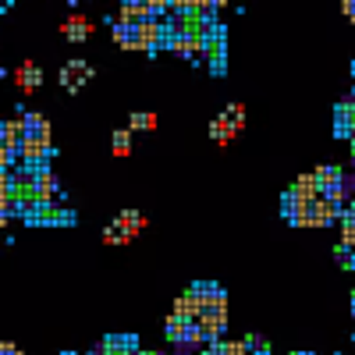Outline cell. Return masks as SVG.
<instances>
[{
	"mask_svg": "<svg viewBox=\"0 0 355 355\" xmlns=\"http://www.w3.org/2000/svg\"><path fill=\"white\" fill-rule=\"evenodd\" d=\"M21 139H33V142H50V121L36 110H25L21 114Z\"/></svg>",
	"mask_w": 355,
	"mask_h": 355,
	"instance_id": "6da1fadb",
	"label": "cell"
},
{
	"mask_svg": "<svg viewBox=\"0 0 355 355\" xmlns=\"http://www.w3.org/2000/svg\"><path fill=\"white\" fill-rule=\"evenodd\" d=\"M89 78H93V64H85V61H68L61 68V82H64L68 93H78Z\"/></svg>",
	"mask_w": 355,
	"mask_h": 355,
	"instance_id": "7a4b0ae2",
	"label": "cell"
},
{
	"mask_svg": "<svg viewBox=\"0 0 355 355\" xmlns=\"http://www.w3.org/2000/svg\"><path fill=\"white\" fill-rule=\"evenodd\" d=\"M15 82H18V89L28 96V93H36V89L43 85V71H40V64L36 61H21L18 64V71H15Z\"/></svg>",
	"mask_w": 355,
	"mask_h": 355,
	"instance_id": "3957f363",
	"label": "cell"
},
{
	"mask_svg": "<svg viewBox=\"0 0 355 355\" xmlns=\"http://www.w3.org/2000/svg\"><path fill=\"white\" fill-rule=\"evenodd\" d=\"M61 36L68 43H85L89 36H93V21H89L85 15H71L64 25H61Z\"/></svg>",
	"mask_w": 355,
	"mask_h": 355,
	"instance_id": "277c9868",
	"label": "cell"
},
{
	"mask_svg": "<svg viewBox=\"0 0 355 355\" xmlns=\"http://www.w3.org/2000/svg\"><path fill=\"white\" fill-rule=\"evenodd\" d=\"M57 178L50 174V167H43V171H36V182H33V196H36V202H43V206H50V199L57 196Z\"/></svg>",
	"mask_w": 355,
	"mask_h": 355,
	"instance_id": "5b68a950",
	"label": "cell"
},
{
	"mask_svg": "<svg viewBox=\"0 0 355 355\" xmlns=\"http://www.w3.org/2000/svg\"><path fill=\"white\" fill-rule=\"evenodd\" d=\"M114 43L121 46V50H142L139 25H128V21H114Z\"/></svg>",
	"mask_w": 355,
	"mask_h": 355,
	"instance_id": "8992f818",
	"label": "cell"
},
{
	"mask_svg": "<svg viewBox=\"0 0 355 355\" xmlns=\"http://www.w3.org/2000/svg\"><path fill=\"white\" fill-rule=\"evenodd\" d=\"M239 132H242V128L234 125V121H231L227 114L214 117V125H210V135H214V142H217V146H227V142H231L234 135H239Z\"/></svg>",
	"mask_w": 355,
	"mask_h": 355,
	"instance_id": "52a82bcc",
	"label": "cell"
},
{
	"mask_svg": "<svg viewBox=\"0 0 355 355\" xmlns=\"http://www.w3.org/2000/svg\"><path fill=\"white\" fill-rule=\"evenodd\" d=\"M199 309L202 306H199V299H196L192 291H185L182 299L174 302V316H182V320H199Z\"/></svg>",
	"mask_w": 355,
	"mask_h": 355,
	"instance_id": "ba28073f",
	"label": "cell"
},
{
	"mask_svg": "<svg viewBox=\"0 0 355 355\" xmlns=\"http://www.w3.org/2000/svg\"><path fill=\"white\" fill-rule=\"evenodd\" d=\"M291 192H295V196H302V199H320V185H316V178H313V174H299V182H295Z\"/></svg>",
	"mask_w": 355,
	"mask_h": 355,
	"instance_id": "9c48e42d",
	"label": "cell"
},
{
	"mask_svg": "<svg viewBox=\"0 0 355 355\" xmlns=\"http://www.w3.org/2000/svg\"><path fill=\"white\" fill-rule=\"evenodd\" d=\"M117 224H121V227L128 231V239H135V234L146 227V217H142V214H135V210H125L121 217H117Z\"/></svg>",
	"mask_w": 355,
	"mask_h": 355,
	"instance_id": "30bf717a",
	"label": "cell"
},
{
	"mask_svg": "<svg viewBox=\"0 0 355 355\" xmlns=\"http://www.w3.org/2000/svg\"><path fill=\"white\" fill-rule=\"evenodd\" d=\"M110 150H114V157H128V153H132V128H121V132H114V142H110Z\"/></svg>",
	"mask_w": 355,
	"mask_h": 355,
	"instance_id": "8fae6325",
	"label": "cell"
},
{
	"mask_svg": "<svg viewBox=\"0 0 355 355\" xmlns=\"http://www.w3.org/2000/svg\"><path fill=\"white\" fill-rule=\"evenodd\" d=\"M128 128H132V132H153V128H157V117H153L150 110H139V114H132Z\"/></svg>",
	"mask_w": 355,
	"mask_h": 355,
	"instance_id": "7c38bea8",
	"label": "cell"
},
{
	"mask_svg": "<svg viewBox=\"0 0 355 355\" xmlns=\"http://www.w3.org/2000/svg\"><path fill=\"white\" fill-rule=\"evenodd\" d=\"M103 242H107V245H125V242H132V239H128V231L114 220V224L103 231Z\"/></svg>",
	"mask_w": 355,
	"mask_h": 355,
	"instance_id": "4fadbf2b",
	"label": "cell"
},
{
	"mask_svg": "<svg viewBox=\"0 0 355 355\" xmlns=\"http://www.w3.org/2000/svg\"><path fill=\"white\" fill-rule=\"evenodd\" d=\"M224 114H227V117H231V121H234V125H239V128L245 125V110H242V103H231V107H227Z\"/></svg>",
	"mask_w": 355,
	"mask_h": 355,
	"instance_id": "5bb4252c",
	"label": "cell"
},
{
	"mask_svg": "<svg viewBox=\"0 0 355 355\" xmlns=\"http://www.w3.org/2000/svg\"><path fill=\"white\" fill-rule=\"evenodd\" d=\"M0 355H21V348L11 345V341H0Z\"/></svg>",
	"mask_w": 355,
	"mask_h": 355,
	"instance_id": "9a60e30c",
	"label": "cell"
},
{
	"mask_svg": "<svg viewBox=\"0 0 355 355\" xmlns=\"http://www.w3.org/2000/svg\"><path fill=\"white\" fill-rule=\"evenodd\" d=\"M341 11H345V15L355 21V0H341Z\"/></svg>",
	"mask_w": 355,
	"mask_h": 355,
	"instance_id": "2e32d148",
	"label": "cell"
},
{
	"mask_svg": "<svg viewBox=\"0 0 355 355\" xmlns=\"http://www.w3.org/2000/svg\"><path fill=\"white\" fill-rule=\"evenodd\" d=\"M295 355H309V352H295Z\"/></svg>",
	"mask_w": 355,
	"mask_h": 355,
	"instance_id": "e0dca14e",
	"label": "cell"
},
{
	"mask_svg": "<svg viewBox=\"0 0 355 355\" xmlns=\"http://www.w3.org/2000/svg\"><path fill=\"white\" fill-rule=\"evenodd\" d=\"M352 302H355V295H352ZM352 309H355V306H352Z\"/></svg>",
	"mask_w": 355,
	"mask_h": 355,
	"instance_id": "ac0fdd59",
	"label": "cell"
}]
</instances>
